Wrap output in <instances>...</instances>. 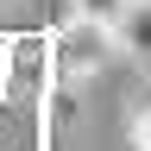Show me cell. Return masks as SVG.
Returning a JSON list of instances; mask_svg holds the SVG:
<instances>
[{
	"instance_id": "1",
	"label": "cell",
	"mask_w": 151,
	"mask_h": 151,
	"mask_svg": "<svg viewBox=\"0 0 151 151\" xmlns=\"http://www.w3.org/2000/svg\"><path fill=\"white\" fill-rule=\"evenodd\" d=\"M113 57H120V38L107 25H88V19H76V25L57 38V76H63V82H88V76L107 69Z\"/></svg>"
},
{
	"instance_id": "2",
	"label": "cell",
	"mask_w": 151,
	"mask_h": 151,
	"mask_svg": "<svg viewBox=\"0 0 151 151\" xmlns=\"http://www.w3.org/2000/svg\"><path fill=\"white\" fill-rule=\"evenodd\" d=\"M113 38H120V57H132V63L151 76V0H132L126 19L113 25Z\"/></svg>"
},
{
	"instance_id": "3",
	"label": "cell",
	"mask_w": 151,
	"mask_h": 151,
	"mask_svg": "<svg viewBox=\"0 0 151 151\" xmlns=\"http://www.w3.org/2000/svg\"><path fill=\"white\" fill-rule=\"evenodd\" d=\"M69 6H76V19H88V25H120V19H126V6H132V0H69Z\"/></svg>"
}]
</instances>
